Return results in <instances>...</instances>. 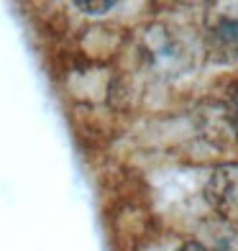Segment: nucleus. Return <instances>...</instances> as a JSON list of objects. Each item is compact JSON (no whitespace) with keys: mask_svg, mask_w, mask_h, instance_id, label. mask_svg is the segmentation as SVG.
Here are the masks:
<instances>
[{"mask_svg":"<svg viewBox=\"0 0 238 251\" xmlns=\"http://www.w3.org/2000/svg\"><path fill=\"white\" fill-rule=\"evenodd\" d=\"M136 47L146 70L156 77H179L195 64L192 47L182 39V33H177V28L167 24L143 26Z\"/></svg>","mask_w":238,"mask_h":251,"instance_id":"obj_1","label":"nucleus"},{"mask_svg":"<svg viewBox=\"0 0 238 251\" xmlns=\"http://www.w3.org/2000/svg\"><path fill=\"white\" fill-rule=\"evenodd\" d=\"M205 44L213 59L238 64V3H215L205 13Z\"/></svg>","mask_w":238,"mask_h":251,"instance_id":"obj_2","label":"nucleus"},{"mask_svg":"<svg viewBox=\"0 0 238 251\" xmlns=\"http://www.w3.org/2000/svg\"><path fill=\"white\" fill-rule=\"evenodd\" d=\"M205 200L215 218L238 226V162L213 167L205 182Z\"/></svg>","mask_w":238,"mask_h":251,"instance_id":"obj_3","label":"nucleus"},{"mask_svg":"<svg viewBox=\"0 0 238 251\" xmlns=\"http://www.w3.org/2000/svg\"><path fill=\"white\" fill-rule=\"evenodd\" d=\"M195 238L202 244L205 251H238V226L220 221L215 215L202 221Z\"/></svg>","mask_w":238,"mask_h":251,"instance_id":"obj_4","label":"nucleus"},{"mask_svg":"<svg viewBox=\"0 0 238 251\" xmlns=\"http://www.w3.org/2000/svg\"><path fill=\"white\" fill-rule=\"evenodd\" d=\"M225 113H228V123H231L233 139L238 141V82L228 90V98H225Z\"/></svg>","mask_w":238,"mask_h":251,"instance_id":"obj_5","label":"nucleus"},{"mask_svg":"<svg viewBox=\"0 0 238 251\" xmlns=\"http://www.w3.org/2000/svg\"><path fill=\"white\" fill-rule=\"evenodd\" d=\"M74 8H79L82 13H90V16H100L105 10L116 8V0H74Z\"/></svg>","mask_w":238,"mask_h":251,"instance_id":"obj_6","label":"nucleus"}]
</instances>
